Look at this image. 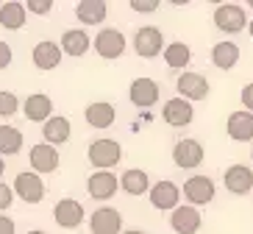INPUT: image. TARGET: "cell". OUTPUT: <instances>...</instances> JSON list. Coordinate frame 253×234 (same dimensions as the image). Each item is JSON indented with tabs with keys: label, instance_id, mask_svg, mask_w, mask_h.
Here are the masks:
<instances>
[{
	"label": "cell",
	"instance_id": "obj_34",
	"mask_svg": "<svg viewBox=\"0 0 253 234\" xmlns=\"http://www.w3.org/2000/svg\"><path fill=\"white\" fill-rule=\"evenodd\" d=\"M131 8L134 11H156L159 0H131Z\"/></svg>",
	"mask_w": 253,
	"mask_h": 234
},
{
	"label": "cell",
	"instance_id": "obj_22",
	"mask_svg": "<svg viewBox=\"0 0 253 234\" xmlns=\"http://www.w3.org/2000/svg\"><path fill=\"white\" fill-rule=\"evenodd\" d=\"M28 20V11H25V3L20 0H8V3H0V25L6 31H20Z\"/></svg>",
	"mask_w": 253,
	"mask_h": 234
},
{
	"label": "cell",
	"instance_id": "obj_32",
	"mask_svg": "<svg viewBox=\"0 0 253 234\" xmlns=\"http://www.w3.org/2000/svg\"><path fill=\"white\" fill-rule=\"evenodd\" d=\"M11 204H14V192H11V187H8V184L0 182V212H6Z\"/></svg>",
	"mask_w": 253,
	"mask_h": 234
},
{
	"label": "cell",
	"instance_id": "obj_17",
	"mask_svg": "<svg viewBox=\"0 0 253 234\" xmlns=\"http://www.w3.org/2000/svg\"><path fill=\"white\" fill-rule=\"evenodd\" d=\"M223 182H225L228 192H234V195H248L253 187V173H251V167H245V165H231L225 170Z\"/></svg>",
	"mask_w": 253,
	"mask_h": 234
},
{
	"label": "cell",
	"instance_id": "obj_35",
	"mask_svg": "<svg viewBox=\"0 0 253 234\" xmlns=\"http://www.w3.org/2000/svg\"><path fill=\"white\" fill-rule=\"evenodd\" d=\"M11 64V47L6 42H0V70H6Z\"/></svg>",
	"mask_w": 253,
	"mask_h": 234
},
{
	"label": "cell",
	"instance_id": "obj_36",
	"mask_svg": "<svg viewBox=\"0 0 253 234\" xmlns=\"http://www.w3.org/2000/svg\"><path fill=\"white\" fill-rule=\"evenodd\" d=\"M0 234H14V220L0 215Z\"/></svg>",
	"mask_w": 253,
	"mask_h": 234
},
{
	"label": "cell",
	"instance_id": "obj_40",
	"mask_svg": "<svg viewBox=\"0 0 253 234\" xmlns=\"http://www.w3.org/2000/svg\"><path fill=\"white\" fill-rule=\"evenodd\" d=\"M251 37H253V20H251Z\"/></svg>",
	"mask_w": 253,
	"mask_h": 234
},
{
	"label": "cell",
	"instance_id": "obj_2",
	"mask_svg": "<svg viewBox=\"0 0 253 234\" xmlns=\"http://www.w3.org/2000/svg\"><path fill=\"white\" fill-rule=\"evenodd\" d=\"M134 50L142 59H156L159 53L164 50V34L156 25H142L134 34Z\"/></svg>",
	"mask_w": 253,
	"mask_h": 234
},
{
	"label": "cell",
	"instance_id": "obj_6",
	"mask_svg": "<svg viewBox=\"0 0 253 234\" xmlns=\"http://www.w3.org/2000/svg\"><path fill=\"white\" fill-rule=\"evenodd\" d=\"M184 198L189 206H206L214 201V182L209 176H189L184 182Z\"/></svg>",
	"mask_w": 253,
	"mask_h": 234
},
{
	"label": "cell",
	"instance_id": "obj_33",
	"mask_svg": "<svg viewBox=\"0 0 253 234\" xmlns=\"http://www.w3.org/2000/svg\"><path fill=\"white\" fill-rule=\"evenodd\" d=\"M239 100H242V106H245V112L253 114V84H245V87H242Z\"/></svg>",
	"mask_w": 253,
	"mask_h": 234
},
{
	"label": "cell",
	"instance_id": "obj_9",
	"mask_svg": "<svg viewBox=\"0 0 253 234\" xmlns=\"http://www.w3.org/2000/svg\"><path fill=\"white\" fill-rule=\"evenodd\" d=\"M28 162H31V170L39 176V173H56L61 159H59V151H56L53 145L39 142V145H34V148H31Z\"/></svg>",
	"mask_w": 253,
	"mask_h": 234
},
{
	"label": "cell",
	"instance_id": "obj_26",
	"mask_svg": "<svg viewBox=\"0 0 253 234\" xmlns=\"http://www.w3.org/2000/svg\"><path fill=\"white\" fill-rule=\"evenodd\" d=\"M211 61H214V67H220V70L237 67V61H239V45H237V42H231V39L217 42V45L211 47Z\"/></svg>",
	"mask_w": 253,
	"mask_h": 234
},
{
	"label": "cell",
	"instance_id": "obj_3",
	"mask_svg": "<svg viewBox=\"0 0 253 234\" xmlns=\"http://www.w3.org/2000/svg\"><path fill=\"white\" fill-rule=\"evenodd\" d=\"M214 25L223 34H239V31H245L248 28L245 8L237 6V3H220L214 8Z\"/></svg>",
	"mask_w": 253,
	"mask_h": 234
},
{
	"label": "cell",
	"instance_id": "obj_41",
	"mask_svg": "<svg viewBox=\"0 0 253 234\" xmlns=\"http://www.w3.org/2000/svg\"><path fill=\"white\" fill-rule=\"evenodd\" d=\"M251 156H253V151H251Z\"/></svg>",
	"mask_w": 253,
	"mask_h": 234
},
{
	"label": "cell",
	"instance_id": "obj_29",
	"mask_svg": "<svg viewBox=\"0 0 253 234\" xmlns=\"http://www.w3.org/2000/svg\"><path fill=\"white\" fill-rule=\"evenodd\" d=\"M23 131L14 126H0V156H14L23 151Z\"/></svg>",
	"mask_w": 253,
	"mask_h": 234
},
{
	"label": "cell",
	"instance_id": "obj_13",
	"mask_svg": "<svg viewBox=\"0 0 253 234\" xmlns=\"http://www.w3.org/2000/svg\"><path fill=\"white\" fill-rule=\"evenodd\" d=\"M170 226L175 234H198L203 226V218L201 212L195 209V206H175L172 209V218H170Z\"/></svg>",
	"mask_w": 253,
	"mask_h": 234
},
{
	"label": "cell",
	"instance_id": "obj_10",
	"mask_svg": "<svg viewBox=\"0 0 253 234\" xmlns=\"http://www.w3.org/2000/svg\"><path fill=\"white\" fill-rule=\"evenodd\" d=\"M175 90H178V98L184 100H203L209 95V81L201 76V73H181L178 81H175Z\"/></svg>",
	"mask_w": 253,
	"mask_h": 234
},
{
	"label": "cell",
	"instance_id": "obj_18",
	"mask_svg": "<svg viewBox=\"0 0 253 234\" xmlns=\"http://www.w3.org/2000/svg\"><path fill=\"white\" fill-rule=\"evenodd\" d=\"M117 176L109 173V170H97V173L89 176V182H86V189H89V195L97 198V201H109V198L117 192Z\"/></svg>",
	"mask_w": 253,
	"mask_h": 234
},
{
	"label": "cell",
	"instance_id": "obj_15",
	"mask_svg": "<svg viewBox=\"0 0 253 234\" xmlns=\"http://www.w3.org/2000/svg\"><path fill=\"white\" fill-rule=\"evenodd\" d=\"M23 114L31 123H45L53 117V100L45 92H37V95H28L23 100Z\"/></svg>",
	"mask_w": 253,
	"mask_h": 234
},
{
	"label": "cell",
	"instance_id": "obj_21",
	"mask_svg": "<svg viewBox=\"0 0 253 234\" xmlns=\"http://www.w3.org/2000/svg\"><path fill=\"white\" fill-rule=\"evenodd\" d=\"M89 47H92V39H89V34H86V31L70 28V31H64V34H61V45H59L61 56H64V53H67V56H84Z\"/></svg>",
	"mask_w": 253,
	"mask_h": 234
},
{
	"label": "cell",
	"instance_id": "obj_14",
	"mask_svg": "<svg viewBox=\"0 0 253 234\" xmlns=\"http://www.w3.org/2000/svg\"><path fill=\"white\" fill-rule=\"evenodd\" d=\"M162 117H164V123H167V126L184 129V126H189V123H192L195 109H192V103H189V100H184V98H170L167 103H164V109H162Z\"/></svg>",
	"mask_w": 253,
	"mask_h": 234
},
{
	"label": "cell",
	"instance_id": "obj_31",
	"mask_svg": "<svg viewBox=\"0 0 253 234\" xmlns=\"http://www.w3.org/2000/svg\"><path fill=\"white\" fill-rule=\"evenodd\" d=\"M53 0H28V11L31 14H50Z\"/></svg>",
	"mask_w": 253,
	"mask_h": 234
},
{
	"label": "cell",
	"instance_id": "obj_24",
	"mask_svg": "<svg viewBox=\"0 0 253 234\" xmlns=\"http://www.w3.org/2000/svg\"><path fill=\"white\" fill-rule=\"evenodd\" d=\"M31 59H34V64H37L39 70H56L61 64V50H59L56 42L45 39V42H39V45L34 47Z\"/></svg>",
	"mask_w": 253,
	"mask_h": 234
},
{
	"label": "cell",
	"instance_id": "obj_19",
	"mask_svg": "<svg viewBox=\"0 0 253 234\" xmlns=\"http://www.w3.org/2000/svg\"><path fill=\"white\" fill-rule=\"evenodd\" d=\"M70 134H73V126H70L67 117H61V114H53L50 120L42 123V137H45L47 145H64L70 140Z\"/></svg>",
	"mask_w": 253,
	"mask_h": 234
},
{
	"label": "cell",
	"instance_id": "obj_39",
	"mask_svg": "<svg viewBox=\"0 0 253 234\" xmlns=\"http://www.w3.org/2000/svg\"><path fill=\"white\" fill-rule=\"evenodd\" d=\"M3 167H6V165H3V156H0V176H3Z\"/></svg>",
	"mask_w": 253,
	"mask_h": 234
},
{
	"label": "cell",
	"instance_id": "obj_11",
	"mask_svg": "<svg viewBox=\"0 0 253 234\" xmlns=\"http://www.w3.org/2000/svg\"><path fill=\"white\" fill-rule=\"evenodd\" d=\"M89 232L92 234H123V215L112 206H100L89 218Z\"/></svg>",
	"mask_w": 253,
	"mask_h": 234
},
{
	"label": "cell",
	"instance_id": "obj_12",
	"mask_svg": "<svg viewBox=\"0 0 253 234\" xmlns=\"http://www.w3.org/2000/svg\"><path fill=\"white\" fill-rule=\"evenodd\" d=\"M84 204L81 201H73V198H61L56 209H53V220L59 223L61 229H78L84 223Z\"/></svg>",
	"mask_w": 253,
	"mask_h": 234
},
{
	"label": "cell",
	"instance_id": "obj_27",
	"mask_svg": "<svg viewBox=\"0 0 253 234\" xmlns=\"http://www.w3.org/2000/svg\"><path fill=\"white\" fill-rule=\"evenodd\" d=\"M120 187L126 189L128 195H145L150 189V179L145 170H139V167H131V170H126L123 173V179H120Z\"/></svg>",
	"mask_w": 253,
	"mask_h": 234
},
{
	"label": "cell",
	"instance_id": "obj_30",
	"mask_svg": "<svg viewBox=\"0 0 253 234\" xmlns=\"http://www.w3.org/2000/svg\"><path fill=\"white\" fill-rule=\"evenodd\" d=\"M20 112V100H17L14 92H0V117H11V114Z\"/></svg>",
	"mask_w": 253,
	"mask_h": 234
},
{
	"label": "cell",
	"instance_id": "obj_8",
	"mask_svg": "<svg viewBox=\"0 0 253 234\" xmlns=\"http://www.w3.org/2000/svg\"><path fill=\"white\" fill-rule=\"evenodd\" d=\"M172 162L181 167V170H195V167H201L203 162V145L198 140H178L175 148H172Z\"/></svg>",
	"mask_w": 253,
	"mask_h": 234
},
{
	"label": "cell",
	"instance_id": "obj_7",
	"mask_svg": "<svg viewBox=\"0 0 253 234\" xmlns=\"http://www.w3.org/2000/svg\"><path fill=\"white\" fill-rule=\"evenodd\" d=\"M95 53L100 59H120L123 53H126V37H123V31L117 28H103L100 34L95 37Z\"/></svg>",
	"mask_w": 253,
	"mask_h": 234
},
{
	"label": "cell",
	"instance_id": "obj_25",
	"mask_svg": "<svg viewBox=\"0 0 253 234\" xmlns=\"http://www.w3.org/2000/svg\"><path fill=\"white\" fill-rule=\"evenodd\" d=\"M106 0H81L78 6H75V17L81 20L84 25H100L106 20Z\"/></svg>",
	"mask_w": 253,
	"mask_h": 234
},
{
	"label": "cell",
	"instance_id": "obj_1",
	"mask_svg": "<svg viewBox=\"0 0 253 234\" xmlns=\"http://www.w3.org/2000/svg\"><path fill=\"white\" fill-rule=\"evenodd\" d=\"M86 156H89L92 167H97V170H109V167L120 165V159H123V148H120L117 140L103 137V140H95V142L89 145Z\"/></svg>",
	"mask_w": 253,
	"mask_h": 234
},
{
	"label": "cell",
	"instance_id": "obj_20",
	"mask_svg": "<svg viewBox=\"0 0 253 234\" xmlns=\"http://www.w3.org/2000/svg\"><path fill=\"white\" fill-rule=\"evenodd\" d=\"M225 131H228L231 140H237V142H251L253 140V114L251 112H234L225 123Z\"/></svg>",
	"mask_w": 253,
	"mask_h": 234
},
{
	"label": "cell",
	"instance_id": "obj_37",
	"mask_svg": "<svg viewBox=\"0 0 253 234\" xmlns=\"http://www.w3.org/2000/svg\"><path fill=\"white\" fill-rule=\"evenodd\" d=\"M123 234H145V232H139V229H128V232H123Z\"/></svg>",
	"mask_w": 253,
	"mask_h": 234
},
{
	"label": "cell",
	"instance_id": "obj_28",
	"mask_svg": "<svg viewBox=\"0 0 253 234\" xmlns=\"http://www.w3.org/2000/svg\"><path fill=\"white\" fill-rule=\"evenodd\" d=\"M164 61H167V67L172 70H184L189 61H192V50H189V45H184V42H170V45H164Z\"/></svg>",
	"mask_w": 253,
	"mask_h": 234
},
{
	"label": "cell",
	"instance_id": "obj_38",
	"mask_svg": "<svg viewBox=\"0 0 253 234\" xmlns=\"http://www.w3.org/2000/svg\"><path fill=\"white\" fill-rule=\"evenodd\" d=\"M25 234H45V232H39V229H34V232H25Z\"/></svg>",
	"mask_w": 253,
	"mask_h": 234
},
{
	"label": "cell",
	"instance_id": "obj_23",
	"mask_svg": "<svg viewBox=\"0 0 253 234\" xmlns=\"http://www.w3.org/2000/svg\"><path fill=\"white\" fill-rule=\"evenodd\" d=\"M84 117H86V123H89L92 129H109L117 120V109L112 103H106V100H97V103L86 106Z\"/></svg>",
	"mask_w": 253,
	"mask_h": 234
},
{
	"label": "cell",
	"instance_id": "obj_5",
	"mask_svg": "<svg viewBox=\"0 0 253 234\" xmlns=\"http://www.w3.org/2000/svg\"><path fill=\"white\" fill-rule=\"evenodd\" d=\"M150 195V204H153V209L159 212H172L175 206H178L181 201V187L175 182H167V179H162V182H156L153 187L148 189Z\"/></svg>",
	"mask_w": 253,
	"mask_h": 234
},
{
	"label": "cell",
	"instance_id": "obj_4",
	"mask_svg": "<svg viewBox=\"0 0 253 234\" xmlns=\"http://www.w3.org/2000/svg\"><path fill=\"white\" fill-rule=\"evenodd\" d=\"M11 192L20 195L25 204H39L45 198V182H42V176L25 170V173H17L14 184H11Z\"/></svg>",
	"mask_w": 253,
	"mask_h": 234
},
{
	"label": "cell",
	"instance_id": "obj_16",
	"mask_svg": "<svg viewBox=\"0 0 253 234\" xmlns=\"http://www.w3.org/2000/svg\"><path fill=\"white\" fill-rule=\"evenodd\" d=\"M159 84L153 81V78H136L134 84H131V90H128V98H131V103L139 106V109H148V106H153L159 100Z\"/></svg>",
	"mask_w": 253,
	"mask_h": 234
}]
</instances>
